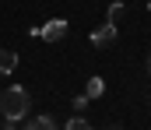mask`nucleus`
<instances>
[{
  "label": "nucleus",
  "instance_id": "nucleus-1",
  "mask_svg": "<svg viewBox=\"0 0 151 130\" xmlns=\"http://www.w3.org/2000/svg\"><path fill=\"white\" fill-rule=\"evenodd\" d=\"M28 109H32V95H28V88L11 85L7 91H4V95H0V113H4L11 123L25 120V116H28Z\"/></svg>",
  "mask_w": 151,
  "mask_h": 130
},
{
  "label": "nucleus",
  "instance_id": "nucleus-10",
  "mask_svg": "<svg viewBox=\"0 0 151 130\" xmlns=\"http://www.w3.org/2000/svg\"><path fill=\"white\" fill-rule=\"evenodd\" d=\"M4 130H18V127H14V123H11V120H7V123H4Z\"/></svg>",
  "mask_w": 151,
  "mask_h": 130
},
{
  "label": "nucleus",
  "instance_id": "nucleus-3",
  "mask_svg": "<svg viewBox=\"0 0 151 130\" xmlns=\"http://www.w3.org/2000/svg\"><path fill=\"white\" fill-rule=\"evenodd\" d=\"M116 42V25H99L95 32H91V46H99V49H106V46H113Z\"/></svg>",
  "mask_w": 151,
  "mask_h": 130
},
{
  "label": "nucleus",
  "instance_id": "nucleus-13",
  "mask_svg": "<svg viewBox=\"0 0 151 130\" xmlns=\"http://www.w3.org/2000/svg\"><path fill=\"white\" fill-rule=\"evenodd\" d=\"M148 11H151V0H148Z\"/></svg>",
  "mask_w": 151,
  "mask_h": 130
},
{
  "label": "nucleus",
  "instance_id": "nucleus-5",
  "mask_svg": "<svg viewBox=\"0 0 151 130\" xmlns=\"http://www.w3.org/2000/svg\"><path fill=\"white\" fill-rule=\"evenodd\" d=\"M18 67V53H11V49H0V74H11Z\"/></svg>",
  "mask_w": 151,
  "mask_h": 130
},
{
  "label": "nucleus",
  "instance_id": "nucleus-11",
  "mask_svg": "<svg viewBox=\"0 0 151 130\" xmlns=\"http://www.w3.org/2000/svg\"><path fill=\"white\" fill-rule=\"evenodd\" d=\"M148 70H151V56H148Z\"/></svg>",
  "mask_w": 151,
  "mask_h": 130
},
{
  "label": "nucleus",
  "instance_id": "nucleus-6",
  "mask_svg": "<svg viewBox=\"0 0 151 130\" xmlns=\"http://www.w3.org/2000/svg\"><path fill=\"white\" fill-rule=\"evenodd\" d=\"M84 95H88V98H102V95H106V81H102V78H91L88 88H84Z\"/></svg>",
  "mask_w": 151,
  "mask_h": 130
},
{
  "label": "nucleus",
  "instance_id": "nucleus-9",
  "mask_svg": "<svg viewBox=\"0 0 151 130\" xmlns=\"http://www.w3.org/2000/svg\"><path fill=\"white\" fill-rule=\"evenodd\" d=\"M88 102H91V98H88V95H77V98H74V109H77V113H81V109H84V106H88Z\"/></svg>",
  "mask_w": 151,
  "mask_h": 130
},
{
  "label": "nucleus",
  "instance_id": "nucleus-7",
  "mask_svg": "<svg viewBox=\"0 0 151 130\" xmlns=\"http://www.w3.org/2000/svg\"><path fill=\"white\" fill-rule=\"evenodd\" d=\"M123 14H127V7H123V0H116V4H109V18H106V21H109V25H116Z\"/></svg>",
  "mask_w": 151,
  "mask_h": 130
},
{
  "label": "nucleus",
  "instance_id": "nucleus-4",
  "mask_svg": "<svg viewBox=\"0 0 151 130\" xmlns=\"http://www.w3.org/2000/svg\"><path fill=\"white\" fill-rule=\"evenodd\" d=\"M25 130H60V127H56V120H53V116L39 113V116H32V120L25 123Z\"/></svg>",
  "mask_w": 151,
  "mask_h": 130
},
{
  "label": "nucleus",
  "instance_id": "nucleus-12",
  "mask_svg": "<svg viewBox=\"0 0 151 130\" xmlns=\"http://www.w3.org/2000/svg\"><path fill=\"white\" fill-rule=\"evenodd\" d=\"M106 130H119V127H106Z\"/></svg>",
  "mask_w": 151,
  "mask_h": 130
},
{
  "label": "nucleus",
  "instance_id": "nucleus-2",
  "mask_svg": "<svg viewBox=\"0 0 151 130\" xmlns=\"http://www.w3.org/2000/svg\"><path fill=\"white\" fill-rule=\"evenodd\" d=\"M67 32H70V25H67L63 18H53V21H46L42 28H32V35H39L42 42H60Z\"/></svg>",
  "mask_w": 151,
  "mask_h": 130
},
{
  "label": "nucleus",
  "instance_id": "nucleus-8",
  "mask_svg": "<svg viewBox=\"0 0 151 130\" xmlns=\"http://www.w3.org/2000/svg\"><path fill=\"white\" fill-rule=\"evenodd\" d=\"M63 130H91V123L84 120V116H74V120H67V127Z\"/></svg>",
  "mask_w": 151,
  "mask_h": 130
}]
</instances>
